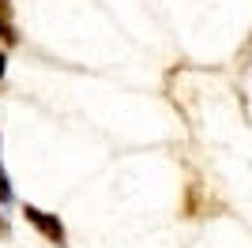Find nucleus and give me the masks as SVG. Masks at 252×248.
Masks as SVG:
<instances>
[{
  "mask_svg": "<svg viewBox=\"0 0 252 248\" xmlns=\"http://www.w3.org/2000/svg\"><path fill=\"white\" fill-rule=\"evenodd\" d=\"M23 215H27V222H31V226H38L45 233V237L53 241V245H64V226H61V218L57 215H49V211H42V207H23Z\"/></svg>",
  "mask_w": 252,
  "mask_h": 248,
  "instance_id": "obj_1",
  "label": "nucleus"
},
{
  "mask_svg": "<svg viewBox=\"0 0 252 248\" xmlns=\"http://www.w3.org/2000/svg\"><path fill=\"white\" fill-rule=\"evenodd\" d=\"M0 203H11V185H8V173L0 165Z\"/></svg>",
  "mask_w": 252,
  "mask_h": 248,
  "instance_id": "obj_2",
  "label": "nucleus"
},
{
  "mask_svg": "<svg viewBox=\"0 0 252 248\" xmlns=\"http://www.w3.org/2000/svg\"><path fill=\"white\" fill-rule=\"evenodd\" d=\"M4 68H8V57H4V49H0V75H4Z\"/></svg>",
  "mask_w": 252,
  "mask_h": 248,
  "instance_id": "obj_3",
  "label": "nucleus"
},
{
  "mask_svg": "<svg viewBox=\"0 0 252 248\" xmlns=\"http://www.w3.org/2000/svg\"><path fill=\"white\" fill-rule=\"evenodd\" d=\"M0 229H4V222H0Z\"/></svg>",
  "mask_w": 252,
  "mask_h": 248,
  "instance_id": "obj_4",
  "label": "nucleus"
}]
</instances>
